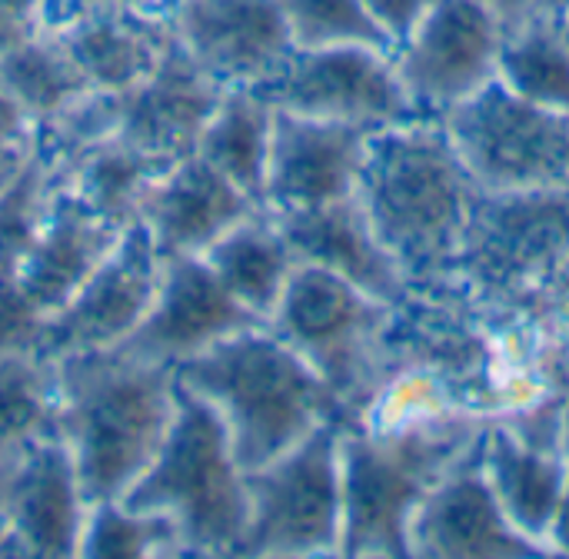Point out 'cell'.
Returning <instances> with one entry per match:
<instances>
[{
	"label": "cell",
	"instance_id": "obj_1",
	"mask_svg": "<svg viewBox=\"0 0 569 559\" xmlns=\"http://www.w3.org/2000/svg\"><path fill=\"white\" fill-rule=\"evenodd\" d=\"M477 183L443 120H407L370 137L357 200L417 293L460 290V253Z\"/></svg>",
	"mask_w": 569,
	"mask_h": 559
},
{
	"label": "cell",
	"instance_id": "obj_2",
	"mask_svg": "<svg viewBox=\"0 0 569 559\" xmlns=\"http://www.w3.org/2000/svg\"><path fill=\"white\" fill-rule=\"evenodd\" d=\"M177 413L173 367L97 350L57 360V433L87 503L120 500L160 453Z\"/></svg>",
	"mask_w": 569,
	"mask_h": 559
},
{
	"label": "cell",
	"instance_id": "obj_3",
	"mask_svg": "<svg viewBox=\"0 0 569 559\" xmlns=\"http://www.w3.org/2000/svg\"><path fill=\"white\" fill-rule=\"evenodd\" d=\"M173 373L180 387L217 410L243 473L267 467L317 427L340 420L330 387L267 323L223 337Z\"/></svg>",
	"mask_w": 569,
	"mask_h": 559
},
{
	"label": "cell",
	"instance_id": "obj_4",
	"mask_svg": "<svg viewBox=\"0 0 569 559\" xmlns=\"http://www.w3.org/2000/svg\"><path fill=\"white\" fill-rule=\"evenodd\" d=\"M487 420L440 417L373 430L340 423V557L410 559V523L440 477L477 443Z\"/></svg>",
	"mask_w": 569,
	"mask_h": 559
},
{
	"label": "cell",
	"instance_id": "obj_5",
	"mask_svg": "<svg viewBox=\"0 0 569 559\" xmlns=\"http://www.w3.org/2000/svg\"><path fill=\"white\" fill-rule=\"evenodd\" d=\"M120 503L173 520L187 557H237L250 517L247 473L207 400L177 383L167 440Z\"/></svg>",
	"mask_w": 569,
	"mask_h": 559
},
{
	"label": "cell",
	"instance_id": "obj_6",
	"mask_svg": "<svg viewBox=\"0 0 569 559\" xmlns=\"http://www.w3.org/2000/svg\"><path fill=\"white\" fill-rule=\"evenodd\" d=\"M390 307L350 280L297 263L267 327L293 347L340 403V423L357 417L383 380Z\"/></svg>",
	"mask_w": 569,
	"mask_h": 559
},
{
	"label": "cell",
	"instance_id": "obj_7",
	"mask_svg": "<svg viewBox=\"0 0 569 559\" xmlns=\"http://www.w3.org/2000/svg\"><path fill=\"white\" fill-rule=\"evenodd\" d=\"M569 260V187L477 190L460 283L487 310H517Z\"/></svg>",
	"mask_w": 569,
	"mask_h": 559
},
{
	"label": "cell",
	"instance_id": "obj_8",
	"mask_svg": "<svg viewBox=\"0 0 569 559\" xmlns=\"http://www.w3.org/2000/svg\"><path fill=\"white\" fill-rule=\"evenodd\" d=\"M247 500L250 517L237 557H340V420L317 427L297 447L247 473Z\"/></svg>",
	"mask_w": 569,
	"mask_h": 559
},
{
	"label": "cell",
	"instance_id": "obj_9",
	"mask_svg": "<svg viewBox=\"0 0 569 559\" xmlns=\"http://www.w3.org/2000/svg\"><path fill=\"white\" fill-rule=\"evenodd\" d=\"M480 190L569 187V117L513 93L500 77L443 117Z\"/></svg>",
	"mask_w": 569,
	"mask_h": 559
},
{
	"label": "cell",
	"instance_id": "obj_10",
	"mask_svg": "<svg viewBox=\"0 0 569 559\" xmlns=\"http://www.w3.org/2000/svg\"><path fill=\"white\" fill-rule=\"evenodd\" d=\"M507 27L470 0H437L397 40L393 67L420 120H443L497 80Z\"/></svg>",
	"mask_w": 569,
	"mask_h": 559
},
{
	"label": "cell",
	"instance_id": "obj_11",
	"mask_svg": "<svg viewBox=\"0 0 569 559\" xmlns=\"http://www.w3.org/2000/svg\"><path fill=\"white\" fill-rule=\"evenodd\" d=\"M160 253L140 220H133L107 260L73 290V297L43 317L33 353L57 363L77 353L120 347L147 317L160 287Z\"/></svg>",
	"mask_w": 569,
	"mask_h": 559
},
{
	"label": "cell",
	"instance_id": "obj_12",
	"mask_svg": "<svg viewBox=\"0 0 569 559\" xmlns=\"http://www.w3.org/2000/svg\"><path fill=\"white\" fill-rule=\"evenodd\" d=\"M260 90L280 110L370 130L420 120L397 77L393 53L373 47L293 50L283 70Z\"/></svg>",
	"mask_w": 569,
	"mask_h": 559
},
{
	"label": "cell",
	"instance_id": "obj_13",
	"mask_svg": "<svg viewBox=\"0 0 569 559\" xmlns=\"http://www.w3.org/2000/svg\"><path fill=\"white\" fill-rule=\"evenodd\" d=\"M167 20L220 87H263L297 50L280 0H170Z\"/></svg>",
	"mask_w": 569,
	"mask_h": 559
},
{
	"label": "cell",
	"instance_id": "obj_14",
	"mask_svg": "<svg viewBox=\"0 0 569 559\" xmlns=\"http://www.w3.org/2000/svg\"><path fill=\"white\" fill-rule=\"evenodd\" d=\"M410 559H547L500 507L480 463V437L420 503Z\"/></svg>",
	"mask_w": 569,
	"mask_h": 559
},
{
	"label": "cell",
	"instance_id": "obj_15",
	"mask_svg": "<svg viewBox=\"0 0 569 559\" xmlns=\"http://www.w3.org/2000/svg\"><path fill=\"white\" fill-rule=\"evenodd\" d=\"M160 260H163L160 287L147 317L113 350L133 360L177 370L183 360L203 353L223 337L263 323L227 293V287L217 280V273L203 257H160Z\"/></svg>",
	"mask_w": 569,
	"mask_h": 559
},
{
	"label": "cell",
	"instance_id": "obj_16",
	"mask_svg": "<svg viewBox=\"0 0 569 559\" xmlns=\"http://www.w3.org/2000/svg\"><path fill=\"white\" fill-rule=\"evenodd\" d=\"M377 130L303 117L277 107L263 207L270 213L327 207L357 197L370 137Z\"/></svg>",
	"mask_w": 569,
	"mask_h": 559
},
{
	"label": "cell",
	"instance_id": "obj_17",
	"mask_svg": "<svg viewBox=\"0 0 569 559\" xmlns=\"http://www.w3.org/2000/svg\"><path fill=\"white\" fill-rule=\"evenodd\" d=\"M87 510L90 503L60 433L30 443L10 467L0 557L77 559Z\"/></svg>",
	"mask_w": 569,
	"mask_h": 559
},
{
	"label": "cell",
	"instance_id": "obj_18",
	"mask_svg": "<svg viewBox=\"0 0 569 559\" xmlns=\"http://www.w3.org/2000/svg\"><path fill=\"white\" fill-rule=\"evenodd\" d=\"M253 210H260V203L233 180L213 170L203 157L187 153L147 190L137 220L147 227L160 257H200Z\"/></svg>",
	"mask_w": 569,
	"mask_h": 559
},
{
	"label": "cell",
	"instance_id": "obj_19",
	"mask_svg": "<svg viewBox=\"0 0 569 559\" xmlns=\"http://www.w3.org/2000/svg\"><path fill=\"white\" fill-rule=\"evenodd\" d=\"M123 230L127 227L97 213L73 187L60 180L47 220L17 270V290L40 317H50L107 260Z\"/></svg>",
	"mask_w": 569,
	"mask_h": 559
},
{
	"label": "cell",
	"instance_id": "obj_20",
	"mask_svg": "<svg viewBox=\"0 0 569 559\" xmlns=\"http://www.w3.org/2000/svg\"><path fill=\"white\" fill-rule=\"evenodd\" d=\"M220 93L223 87L173 37L153 73L133 90L120 93V137L157 157L180 160L197 150V140L213 107L220 103Z\"/></svg>",
	"mask_w": 569,
	"mask_h": 559
},
{
	"label": "cell",
	"instance_id": "obj_21",
	"mask_svg": "<svg viewBox=\"0 0 569 559\" xmlns=\"http://www.w3.org/2000/svg\"><path fill=\"white\" fill-rule=\"evenodd\" d=\"M273 217L297 263L330 270L383 303H400L410 293L397 260L373 233L357 197Z\"/></svg>",
	"mask_w": 569,
	"mask_h": 559
},
{
	"label": "cell",
	"instance_id": "obj_22",
	"mask_svg": "<svg viewBox=\"0 0 569 559\" xmlns=\"http://www.w3.org/2000/svg\"><path fill=\"white\" fill-rule=\"evenodd\" d=\"M73 57L93 90L127 93L153 73L173 43L167 13L83 10L47 27Z\"/></svg>",
	"mask_w": 569,
	"mask_h": 559
},
{
	"label": "cell",
	"instance_id": "obj_23",
	"mask_svg": "<svg viewBox=\"0 0 569 559\" xmlns=\"http://www.w3.org/2000/svg\"><path fill=\"white\" fill-rule=\"evenodd\" d=\"M480 463L513 527L553 559L547 537L563 500L569 450L537 443L507 420H487L480 430Z\"/></svg>",
	"mask_w": 569,
	"mask_h": 559
},
{
	"label": "cell",
	"instance_id": "obj_24",
	"mask_svg": "<svg viewBox=\"0 0 569 559\" xmlns=\"http://www.w3.org/2000/svg\"><path fill=\"white\" fill-rule=\"evenodd\" d=\"M200 257L210 263L217 280L227 287V293L263 323L270 320L273 307L280 303L297 270V257L277 217L267 207L233 223Z\"/></svg>",
	"mask_w": 569,
	"mask_h": 559
},
{
	"label": "cell",
	"instance_id": "obj_25",
	"mask_svg": "<svg viewBox=\"0 0 569 559\" xmlns=\"http://www.w3.org/2000/svg\"><path fill=\"white\" fill-rule=\"evenodd\" d=\"M273 117L277 107L260 87H223L220 103L213 107L193 150L260 207L273 140Z\"/></svg>",
	"mask_w": 569,
	"mask_h": 559
},
{
	"label": "cell",
	"instance_id": "obj_26",
	"mask_svg": "<svg viewBox=\"0 0 569 559\" xmlns=\"http://www.w3.org/2000/svg\"><path fill=\"white\" fill-rule=\"evenodd\" d=\"M170 163L177 160L140 150L117 133L100 147H93L90 153H83L60 180L73 187L97 213L110 217L120 227H130L137 220L147 190L160 180V173Z\"/></svg>",
	"mask_w": 569,
	"mask_h": 559
},
{
	"label": "cell",
	"instance_id": "obj_27",
	"mask_svg": "<svg viewBox=\"0 0 569 559\" xmlns=\"http://www.w3.org/2000/svg\"><path fill=\"white\" fill-rule=\"evenodd\" d=\"M497 77L513 93L569 117V40L560 20L533 13L507 27Z\"/></svg>",
	"mask_w": 569,
	"mask_h": 559
},
{
	"label": "cell",
	"instance_id": "obj_28",
	"mask_svg": "<svg viewBox=\"0 0 569 559\" xmlns=\"http://www.w3.org/2000/svg\"><path fill=\"white\" fill-rule=\"evenodd\" d=\"M57 433V363L33 350L0 353V460Z\"/></svg>",
	"mask_w": 569,
	"mask_h": 559
},
{
	"label": "cell",
	"instance_id": "obj_29",
	"mask_svg": "<svg viewBox=\"0 0 569 559\" xmlns=\"http://www.w3.org/2000/svg\"><path fill=\"white\" fill-rule=\"evenodd\" d=\"M0 80L33 123L90 90L87 77L50 30H37L33 37L0 53Z\"/></svg>",
	"mask_w": 569,
	"mask_h": 559
},
{
	"label": "cell",
	"instance_id": "obj_30",
	"mask_svg": "<svg viewBox=\"0 0 569 559\" xmlns=\"http://www.w3.org/2000/svg\"><path fill=\"white\" fill-rule=\"evenodd\" d=\"M187 547L173 520L130 510L120 500L93 503L80 533L77 559H183Z\"/></svg>",
	"mask_w": 569,
	"mask_h": 559
},
{
	"label": "cell",
	"instance_id": "obj_31",
	"mask_svg": "<svg viewBox=\"0 0 569 559\" xmlns=\"http://www.w3.org/2000/svg\"><path fill=\"white\" fill-rule=\"evenodd\" d=\"M123 97L107 90H83L50 117L33 123V153L63 177L83 153L120 133Z\"/></svg>",
	"mask_w": 569,
	"mask_h": 559
},
{
	"label": "cell",
	"instance_id": "obj_32",
	"mask_svg": "<svg viewBox=\"0 0 569 559\" xmlns=\"http://www.w3.org/2000/svg\"><path fill=\"white\" fill-rule=\"evenodd\" d=\"M297 50L373 47L393 53V37L377 23L363 0H280Z\"/></svg>",
	"mask_w": 569,
	"mask_h": 559
},
{
	"label": "cell",
	"instance_id": "obj_33",
	"mask_svg": "<svg viewBox=\"0 0 569 559\" xmlns=\"http://www.w3.org/2000/svg\"><path fill=\"white\" fill-rule=\"evenodd\" d=\"M60 177L33 153L20 177L0 193V283H13L30 253Z\"/></svg>",
	"mask_w": 569,
	"mask_h": 559
},
{
	"label": "cell",
	"instance_id": "obj_34",
	"mask_svg": "<svg viewBox=\"0 0 569 559\" xmlns=\"http://www.w3.org/2000/svg\"><path fill=\"white\" fill-rule=\"evenodd\" d=\"M503 313H517L543 343L569 357V260L530 300Z\"/></svg>",
	"mask_w": 569,
	"mask_h": 559
},
{
	"label": "cell",
	"instance_id": "obj_35",
	"mask_svg": "<svg viewBox=\"0 0 569 559\" xmlns=\"http://www.w3.org/2000/svg\"><path fill=\"white\" fill-rule=\"evenodd\" d=\"M43 317L23 300L17 283H0V353L33 350Z\"/></svg>",
	"mask_w": 569,
	"mask_h": 559
},
{
	"label": "cell",
	"instance_id": "obj_36",
	"mask_svg": "<svg viewBox=\"0 0 569 559\" xmlns=\"http://www.w3.org/2000/svg\"><path fill=\"white\" fill-rule=\"evenodd\" d=\"M170 0H50L43 7V30L57 27L60 20L83 13V10H143V13H167Z\"/></svg>",
	"mask_w": 569,
	"mask_h": 559
},
{
	"label": "cell",
	"instance_id": "obj_37",
	"mask_svg": "<svg viewBox=\"0 0 569 559\" xmlns=\"http://www.w3.org/2000/svg\"><path fill=\"white\" fill-rule=\"evenodd\" d=\"M367 3V10L377 17V23L393 37V47H397V40H403L410 30H413V23L437 3V0H363Z\"/></svg>",
	"mask_w": 569,
	"mask_h": 559
},
{
	"label": "cell",
	"instance_id": "obj_38",
	"mask_svg": "<svg viewBox=\"0 0 569 559\" xmlns=\"http://www.w3.org/2000/svg\"><path fill=\"white\" fill-rule=\"evenodd\" d=\"M37 30H43V23H40L33 13H27V10H20V7L0 0V53H7V50L17 47L20 40L33 37Z\"/></svg>",
	"mask_w": 569,
	"mask_h": 559
},
{
	"label": "cell",
	"instance_id": "obj_39",
	"mask_svg": "<svg viewBox=\"0 0 569 559\" xmlns=\"http://www.w3.org/2000/svg\"><path fill=\"white\" fill-rule=\"evenodd\" d=\"M27 137H33V120L0 80V140H27Z\"/></svg>",
	"mask_w": 569,
	"mask_h": 559
},
{
	"label": "cell",
	"instance_id": "obj_40",
	"mask_svg": "<svg viewBox=\"0 0 569 559\" xmlns=\"http://www.w3.org/2000/svg\"><path fill=\"white\" fill-rule=\"evenodd\" d=\"M33 157V137L27 140H0V193L20 177V170Z\"/></svg>",
	"mask_w": 569,
	"mask_h": 559
},
{
	"label": "cell",
	"instance_id": "obj_41",
	"mask_svg": "<svg viewBox=\"0 0 569 559\" xmlns=\"http://www.w3.org/2000/svg\"><path fill=\"white\" fill-rule=\"evenodd\" d=\"M470 3L490 10L503 27H513V23H520V20H527V17H533V13H540L537 0H470Z\"/></svg>",
	"mask_w": 569,
	"mask_h": 559
},
{
	"label": "cell",
	"instance_id": "obj_42",
	"mask_svg": "<svg viewBox=\"0 0 569 559\" xmlns=\"http://www.w3.org/2000/svg\"><path fill=\"white\" fill-rule=\"evenodd\" d=\"M550 553L553 559L567 557L569 559V473H567V487H563V500L557 507V517H553V527H550Z\"/></svg>",
	"mask_w": 569,
	"mask_h": 559
},
{
	"label": "cell",
	"instance_id": "obj_43",
	"mask_svg": "<svg viewBox=\"0 0 569 559\" xmlns=\"http://www.w3.org/2000/svg\"><path fill=\"white\" fill-rule=\"evenodd\" d=\"M17 460V457H13ZM13 460H0V537L7 533V483H10V467Z\"/></svg>",
	"mask_w": 569,
	"mask_h": 559
},
{
	"label": "cell",
	"instance_id": "obj_44",
	"mask_svg": "<svg viewBox=\"0 0 569 559\" xmlns=\"http://www.w3.org/2000/svg\"><path fill=\"white\" fill-rule=\"evenodd\" d=\"M540 13H550V17H563L569 13V0H537Z\"/></svg>",
	"mask_w": 569,
	"mask_h": 559
},
{
	"label": "cell",
	"instance_id": "obj_45",
	"mask_svg": "<svg viewBox=\"0 0 569 559\" xmlns=\"http://www.w3.org/2000/svg\"><path fill=\"white\" fill-rule=\"evenodd\" d=\"M560 20V27H563V33H567V40H569V13H563V17H557Z\"/></svg>",
	"mask_w": 569,
	"mask_h": 559
},
{
	"label": "cell",
	"instance_id": "obj_46",
	"mask_svg": "<svg viewBox=\"0 0 569 559\" xmlns=\"http://www.w3.org/2000/svg\"><path fill=\"white\" fill-rule=\"evenodd\" d=\"M567 450H569V417H567Z\"/></svg>",
	"mask_w": 569,
	"mask_h": 559
},
{
	"label": "cell",
	"instance_id": "obj_47",
	"mask_svg": "<svg viewBox=\"0 0 569 559\" xmlns=\"http://www.w3.org/2000/svg\"><path fill=\"white\" fill-rule=\"evenodd\" d=\"M47 3H50V0H47ZM47 3H43V7H47Z\"/></svg>",
	"mask_w": 569,
	"mask_h": 559
}]
</instances>
